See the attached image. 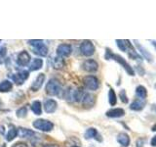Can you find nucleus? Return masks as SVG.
Masks as SVG:
<instances>
[{
    "label": "nucleus",
    "mask_w": 156,
    "mask_h": 147,
    "mask_svg": "<svg viewBox=\"0 0 156 147\" xmlns=\"http://www.w3.org/2000/svg\"><path fill=\"white\" fill-rule=\"evenodd\" d=\"M43 66V60L40 58H35L34 60L31 62L30 66H29V71L31 72H35L39 71Z\"/></svg>",
    "instance_id": "nucleus-21"
},
{
    "label": "nucleus",
    "mask_w": 156,
    "mask_h": 147,
    "mask_svg": "<svg viewBox=\"0 0 156 147\" xmlns=\"http://www.w3.org/2000/svg\"><path fill=\"white\" fill-rule=\"evenodd\" d=\"M13 88V83L10 81H2L0 82V92H9Z\"/></svg>",
    "instance_id": "nucleus-26"
},
{
    "label": "nucleus",
    "mask_w": 156,
    "mask_h": 147,
    "mask_svg": "<svg viewBox=\"0 0 156 147\" xmlns=\"http://www.w3.org/2000/svg\"><path fill=\"white\" fill-rule=\"evenodd\" d=\"M16 115L19 119H23V118H26L27 115V107L23 106V107L19 108V109L16 111Z\"/></svg>",
    "instance_id": "nucleus-29"
},
{
    "label": "nucleus",
    "mask_w": 156,
    "mask_h": 147,
    "mask_svg": "<svg viewBox=\"0 0 156 147\" xmlns=\"http://www.w3.org/2000/svg\"><path fill=\"white\" fill-rule=\"evenodd\" d=\"M45 91L50 96H60V93L62 92V85L60 81H58L57 78L49 80L45 87Z\"/></svg>",
    "instance_id": "nucleus-2"
},
{
    "label": "nucleus",
    "mask_w": 156,
    "mask_h": 147,
    "mask_svg": "<svg viewBox=\"0 0 156 147\" xmlns=\"http://www.w3.org/2000/svg\"><path fill=\"white\" fill-rule=\"evenodd\" d=\"M116 44L121 51L127 52L128 48L132 45V43L127 39H116Z\"/></svg>",
    "instance_id": "nucleus-20"
},
{
    "label": "nucleus",
    "mask_w": 156,
    "mask_h": 147,
    "mask_svg": "<svg viewBox=\"0 0 156 147\" xmlns=\"http://www.w3.org/2000/svg\"><path fill=\"white\" fill-rule=\"evenodd\" d=\"M105 60H114L115 62H117L119 65H121L124 68V70L127 72V74H128L129 76H133V77L135 76V71L133 67H131L130 64H128V62H127L123 57L118 55V54H114L109 48L105 49Z\"/></svg>",
    "instance_id": "nucleus-1"
},
{
    "label": "nucleus",
    "mask_w": 156,
    "mask_h": 147,
    "mask_svg": "<svg viewBox=\"0 0 156 147\" xmlns=\"http://www.w3.org/2000/svg\"><path fill=\"white\" fill-rule=\"evenodd\" d=\"M95 102H96V97L94 94H92V93H84V95H83V98L81 100L83 107L91 108L94 106Z\"/></svg>",
    "instance_id": "nucleus-12"
},
{
    "label": "nucleus",
    "mask_w": 156,
    "mask_h": 147,
    "mask_svg": "<svg viewBox=\"0 0 156 147\" xmlns=\"http://www.w3.org/2000/svg\"><path fill=\"white\" fill-rule=\"evenodd\" d=\"M18 135V130L16 129V126H11L10 130H8V134H6V140L7 141H12L13 139H15Z\"/></svg>",
    "instance_id": "nucleus-27"
},
{
    "label": "nucleus",
    "mask_w": 156,
    "mask_h": 147,
    "mask_svg": "<svg viewBox=\"0 0 156 147\" xmlns=\"http://www.w3.org/2000/svg\"><path fill=\"white\" fill-rule=\"evenodd\" d=\"M136 147H144V138H139L136 140Z\"/></svg>",
    "instance_id": "nucleus-32"
},
{
    "label": "nucleus",
    "mask_w": 156,
    "mask_h": 147,
    "mask_svg": "<svg viewBox=\"0 0 156 147\" xmlns=\"http://www.w3.org/2000/svg\"><path fill=\"white\" fill-rule=\"evenodd\" d=\"M155 88H156V85H155Z\"/></svg>",
    "instance_id": "nucleus-43"
},
{
    "label": "nucleus",
    "mask_w": 156,
    "mask_h": 147,
    "mask_svg": "<svg viewBox=\"0 0 156 147\" xmlns=\"http://www.w3.org/2000/svg\"><path fill=\"white\" fill-rule=\"evenodd\" d=\"M31 60V57L29 55V53L26 50L21 51L18 54V57H17V63L19 66L21 67H27L29 62Z\"/></svg>",
    "instance_id": "nucleus-10"
},
{
    "label": "nucleus",
    "mask_w": 156,
    "mask_h": 147,
    "mask_svg": "<svg viewBox=\"0 0 156 147\" xmlns=\"http://www.w3.org/2000/svg\"><path fill=\"white\" fill-rule=\"evenodd\" d=\"M42 147H58V146H56V145H52V144H47V145H44V146H42Z\"/></svg>",
    "instance_id": "nucleus-38"
},
{
    "label": "nucleus",
    "mask_w": 156,
    "mask_h": 147,
    "mask_svg": "<svg viewBox=\"0 0 156 147\" xmlns=\"http://www.w3.org/2000/svg\"><path fill=\"white\" fill-rule=\"evenodd\" d=\"M72 52V47L70 44L67 43H62L57 47V55L58 57L66 58L68 57Z\"/></svg>",
    "instance_id": "nucleus-7"
},
{
    "label": "nucleus",
    "mask_w": 156,
    "mask_h": 147,
    "mask_svg": "<svg viewBox=\"0 0 156 147\" xmlns=\"http://www.w3.org/2000/svg\"><path fill=\"white\" fill-rule=\"evenodd\" d=\"M151 110H152V112H154L156 114V104H152L151 105Z\"/></svg>",
    "instance_id": "nucleus-37"
},
{
    "label": "nucleus",
    "mask_w": 156,
    "mask_h": 147,
    "mask_svg": "<svg viewBox=\"0 0 156 147\" xmlns=\"http://www.w3.org/2000/svg\"><path fill=\"white\" fill-rule=\"evenodd\" d=\"M108 102L111 106H115L117 103V96L112 88H110L108 91Z\"/></svg>",
    "instance_id": "nucleus-28"
},
{
    "label": "nucleus",
    "mask_w": 156,
    "mask_h": 147,
    "mask_svg": "<svg viewBox=\"0 0 156 147\" xmlns=\"http://www.w3.org/2000/svg\"><path fill=\"white\" fill-rule=\"evenodd\" d=\"M31 111L34 113L35 115H41L42 114V104L40 101L35 100L32 102L31 104Z\"/></svg>",
    "instance_id": "nucleus-25"
},
{
    "label": "nucleus",
    "mask_w": 156,
    "mask_h": 147,
    "mask_svg": "<svg viewBox=\"0 0 156 147\" xmlns=\"http://www.w3.org/2000/svg\"><path fill=\"white\" fill-rule=\"evenodd\" d=\"M6 55V48H1L0 49V64L2 63V57Z\"/></svg>",
    "instance_id": "nucleus-33"
},
{
    "label": "nucleus",
    "mask_w": 156,
    "mask_h": 147,
    "mask_svg": "<svg viewBox=\"0 0 156 147\" xmlns=\"http://www.w3.org/2000/svg\"><path fill=\"white\" fill-rule=\"evenodd\" d=\"M12 147H27V144L24 143V142H17Z\"/></svg>",
    "instance_id": "nucleus-34"
},
{
    "label": "nucleus",
    "mask_w": 156,
    "mask_h": 147,
    "mask_svg": "<svg viewBox=\"0 0 156 147\" xmlns=\"http://www.w3.org/2000/svg\"><path fill=\"white\" fill-rule=\"evenodd\" d=\"M0 134H5V126H0Z\"/></svg>",
    "instance_id": "nucleus-36"
},
{
    "label": "nucleus",
    "mask_w": 156,
    "mask_h": 147,
    "mask_svg": "<svg viewBox=\"0 0 156 147\" xmlns=\"http://www.w3.org/2000/svg\"><path fill=\"white\" fill-rule=\"evenodd\" d=\"M28 77H29V73L27 71H21L17 74H13L11 76V78L16 85H21L27 80Z\"/></svg>",
    "instance_id": "nucleus-9"
},
{
    "label": "nucleus",
    "mask_w": 156,
    "mask_h": 147,
    "mask_svg": "<svg viewBox=\"0 0 156 147\" xmlns=\"http://www.w3.org/2000/svg\"><path fill=\"white\" fill-rule=\"evenodd\" d=\"M99 137L100 134H99V132H98L97 129H95V127H89L86 131H85V134H84V138L85 139H92V138H95L96 140L98 141H101L102 139H100Z\"/></svg>",
    "instance_id": "nucleus-15"
},
{
    "label": "nucleus",
    "mask_w": 156,
    "mask_h": 147,
    "mask_svg": "<svg viewBox=\"0 0 156 147\" xmlns=\"http://www.w3.org/2000/svg\"><path fill=\"white\" fill-rule=\"evenodd\" d=\"M106 117L108 118H120L125 115V110L122 108H113L105 113Z\"/></svg>",
    "instance_id": "nucleus-18"
},
{
    "label": "nucleus",
    "mask_w": 156,
    "mask_h": 147,
    "mask_svg": "<svg viewBox=\"0 0 156 147\" xmlns=\"http://www.w3.org/2000/svg\"><path fill=\"white\" fill-rule=\"evenodd\" d=\"M45 80H46L45 74H39V75L36 77L35 80L33 81L32 85H31V86H30V89H31L32 91H34V92H35V91H38V90L42 87V85H43L44 81H45Z\"/></svg>",
    "instance_id": "nucleus-11"
},
{
    "label": "nucleus",
    "mask_w": 156,
    "mask_h": 147,
    "mask_svg": "<svg viewBox=\"0 0 156 147\" xmlns=\"http://www.w3.org/2000/svg\"><path fill=\"white\" fill-rule=\"evenodd\" d=\"M71 147H79V146H76V145H74V146H71Z\"/></svg>",
    "instance_id": "nucleus-42"
},
{
    "label": "nucleus",
    "mask_w": 156,
    "mask_h": 147,
    "mask_svg": "<svg viewBox=\"0 0 156 147\" xmlns=\"http://www.w3.org/2000/svg\"><path fill=\"white\" fill-rule=\"evenodd\" d=\"M52 66L55 70H62L65 67V61L61 57H54L52 59Z\"/></svg>",
    "instance_id": "nucleus-22"
},
{
    "label": "nucleus",
    "mask_w": 156,
    "mask_h": 147,
    "mask_svg": "<svg viewBox=\"0 0 156 147\" xmlns=\"http://www.w3.org/2000/svg\"><path fill=\"white\" fill-rule=\"evenodd\" d=\"M27 43L29 45H31L32 47H35V46L39 45V44L43 43V40H40V39H37V40H35V39H31V40H28Z\"/></svg>",
    "instance_id": "nucleus-31"
},
{
    "label": "nucleus",
    "mask_w": 156,
    "mask_h": 147,
    "mask_svg": "<svg viewBox=\"0 0 156 147\" xmlns=\"http://www.w3.org/2000/svg\"><path fill=\"white\" fill-rule=\"evenodd\" d=\"M150 145L152 147H156V135H154L150 140Z\"/></svg>",
    "instance_id": "nucleus-35"
},
{
    "label": "nucleus",
    "mask_w": 156,
    "mask_h": 147,
    "mask_svg": "<svg viewBox=\"0 0 156 147\" xmlns=\"http://www.w3.org/2000/svg\"><path fill=\"white\" fill-rule=\"evenodd\" d=\"M18 134L20 135V137H22V138H28V137L33 136L35 134H34V131L31 130L26 129V127H20L18 130Z\"/></svg>",
    "instance_id": "nucleus-23"
},
{
    "label": "nucleus",
    "mask_w": 156,
    "mask_h": 147,
    "mask_svg": "<svg viewBox=\"0 0 156 147\" xmlns=\"http://www.w3.org/2000/svg\"><path fill=\"white\" fill-rule=\"evenodd\" d=\"M32 126L34 129L39 130L44 132H49L54 129V124L52 122L48 121V120H44V119H38L35 120L32 123Z\"/></svg>",
    "instance_id": "nucleus-3"
},
{
    "label": "nucleus",
    "mask_w": 156,
    "mask_h": 147,
    "mask_svg": "<svg viewBox=\"0 0 156 147\" xmlns=\"http://www.w3.org/2000/svg\"><path fill=\"white\" fill-rule=\"evenodd\" d=\"M151 130H152V131H156V124H154L152 126V127H151Z\"/></svg>",
    "instance_id": "nucleus-39"
},
{
    "label": "nucleus",
    "mask_w": 156,
    "mask_h": 147,
    "mask_svg": "<svg viewBox=\"0 0 156 147\" xmlns=\"http://www.w3.org/2000/svg\"><path fill=\"white\" fill-rule=\"evenodd\" d=\"M58 108V103L56 100L54 99H48L44 102V111L48 114H51V113H54Z\"/></svg>",
    "instance_id": "nucleus-14"
},
{
    "label": "nucleus",
    "mask_w": 156,
    "mask_h": 147,
    "mask_svg": "<svg viewBox=\"0 0 156 147\" xmlns=\"http://www.w3.org/2000/svg\"><path fill=\"white\" fill-rule=\"evenodd\" d=\"M83 95H84V91H83L81 87H77V88L70 87L66 92V99L70 101L79 102L82 100Z\"/></svg>",
    "instance_id": "nucleus-5"
},
{
    "label": "nucleus",
    "mask_w": 156,
    "mask_h": 147,
    "mask_svg": "<svg viewBox=\"0 0 156 147\" xmlns=\"http://www.w3.org/2000/svg\"><path fill=\"white\" fill-rule=\"evenodd\" d=\"M136 95L139 99L145 100L146 96H147V90L144 85H138L136 88Z\"/></svg>",
    "instance_id": "nucleus-24"
},
{
    "label": "nucleus",
    "mask_w": 156,
    "mask_h": 147,
    "mask_svg": "<svg viewBox=\"0 0 156 147\" xmlns=\"http://www.w3.org/2000/svg\"><path fill=\"white\" fill-rule=\"evenodd\" d=\"M83 85L87 88V89L95 91L100 86L99 78L95 76H86L83 77Z\"/></svg>",
    "instance_id": "nucleus-4"
},
{
    "label": "nucleus",
    "mask_w": 156,
    "mask_h": 147,
    "mask_svg": "<svg viewBox=\"0 0 156 147\" xmlns=\"http://www.w3.org/2000/svg\"><path fill=\"white\" fill-rule=\"evenodd\" d=\"M79 49H80V52H81L82 55L87 56V57L92 56L93 54L95 53V50H96L94 44H93V42L90 41V40L82 41L81 44H80Z\"/></svg>",
    "instance_id": "nucleus-6"
},
{
    "label": "nucleus",
    "mask_w": 156,
    "mask_h": 147,
    "mask_svg": "<svg viewBox=\"0 0 156 147\" xmlns=\"http://www.w3.org/2000/svg\"><path fill=\"white\" fill-rule=\"evenodd\" d=\"M145 100H143V99H136L134 100L133 102L131 103L130 105V109L133 110V111H136V112H139V111H141L144 110V108L145 107Z\"/></svg>",
    "instance_id": "nucleus-16"
},
{
    "label": "nucleus",
    "mask_w": 156,
    "mask_h": 147,
    "mask_svg": "<svg viewBox=\"0 0 156 147\" xmlns=\"http://www.w3.org/2000/svg\"><path fill=\"white\" fill-rule=\"evenodd\" d=\"M0 42H1V40H0Z\"/></svg>",
    "instance_id": "nucleus-44"
},
{
    "label": "nucleus",
    "mask_w": 156,
    "mask_h": 147,
    "mask_svg": "<svg viewBox=\"0 0 156 147\" xmlns=\"http://www.w3.org/2000/svg\"><path fill=\"white\" fill-rule=\"evenodd\" d=\"M33 52L41 57H45L48 54V47L44 43H41L39 45L33 47Z\"/></svg>",
    "instance_id": "nucleus-19"
},
{
    "label": "nucleus",
    "mask_w": 156,
    "mask_h": 147,
    "mask_svg": "<svg viewBox=\"0 0 156 147\" xmlns=\"http://www.w3.org/2000/svg\"><path fill=\"white\" fill-rule=\"evenodd\" d=\"M134 42L136 44V47L138 48V50L140 53V56L144 57V59H146V60H147L149 63H152L153 62V56H152V54L149 53L143 45H141V44H140L138 40H134Z\"/></svg>",
    "instance_id": "nucleus-13"
},
{
    "label": "nucleus",
    "mask_w": 156,
    "mask_h": 147,
    "mask_svg": "<svg viewBox=\"0 0 156 147\" xmlns=\"http://www.w3.org/2000/svg\"><path fill=\"white\" fill-rule=\"evenodd\" d=\"M117 142L122 146V147H128L130 145V136L125 134V132H120V134L117 135Z\"/></svg>",
    "instance_id": "nucleus-17"
},
{
    "label": "nucleus",
    "mask_w": 156,
    "mask_h": 147,
    "mask_svg": "<svg viewBox=\"0 0 156 147\" xmlns=\"http://www.w3.org/2000/svg\"><path fill=\"white\" fill-rule=\"evenodd\" d=\"M119 98L121 99V101H122V102L125 103V104H127V103L129 102L128 96H127V94H126V91H125V89H122V90H120V92H119Z\"/></svg>",
    "instance_id": "nucleus-30"
},
{
    "label": "nucleus",
    "mask_w": 156,
    "mask_h": 147,
    "mask_svg": "<svg viewBox=\"0 0 156 147\" xmlns=\"http://www.w3.org/2000/svg\"><path fill=\"white\" fill-rule=\"evenodd\" d=\"M151 43H152V45H153V46H154V48L156 49V41L152 40V41H151Z\"/></svg>",
    "instance_id": "nucleus-40"
},
{
    "label": "nucleus",
    "mask_w": 156,
    "mask_h": 147,
    "mask_svg": "<svg viewBox=\"0 0 156 147\" xmlns=\"http://www.w3.org/2000/svg\"><path fill=\"white\" fill-rule=\"evenodd\" d=\"M1 147H6V145H5V144H3V145H2Z\"/></svg>",
    "instance_id": "nucleus-41"
},
{
    "label": "nucleus",
    "mask_w": 156,
    "mask_h": 147,
    "mask_svg": "<svg viewBox=\"0 0 156 147\" xmlns=\"http://www.w3.org/2000/svg\"><path fill=\"white\" fill-rule=\"evenodd\" d=\"M82 69L88 73H95L99 69V64L94 59H87L82 63Z\"/></svg>",
    "instance_id": "nucleus-8"
}]
</instances>
